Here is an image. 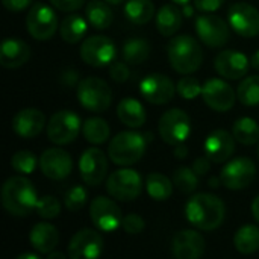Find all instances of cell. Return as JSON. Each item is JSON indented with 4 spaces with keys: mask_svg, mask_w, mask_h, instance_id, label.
<instances>
[{
    "mask_svg": "<svg viewBox=\"0 0 259 259\" xmlns=\"http://www.w3.org/2000/svg\"><path fill=\"white\" fill-rule=\"evenodd\" d=\"M26 27L32 38L38 41L50 39L58 29V17L55 11L44 3H35L27 12Z\"/></svg>",
    "mask_w": 259,
    "mask_h": 259,
    "instance_id": "8",
    "label": "cell"
},
{
    "mask_svg": "<svg viewBox=\"0 0 259 259\" xmlns=\"http://www.w3.org/2000/svg\"><path fill=\"white\" fill-rule=\"evenodd\" d=\"M38 200L33 184L24 176H12L2 187V205L11 215H29L36 209Z\"/></svg>",
    "mask_w": 259,
    "mask_h": 259,
    "instance_id": "2",
    "label": "cell"
},
{
    "mask_svg": "<svg viewBox=\"0 0 259 259\" xmlns=\"http://www.w3.org/2000/svg\"><path fill=\"white\" fill-rule=\"evenodd\" d=\"M146 188L153 200L164 202L170 199L173 193V185L170 179L162 173H150L146 179Z\"/></svg>",
    "mask_w": 259,
    "mask_h": 259,
    "instance_id": "35",
    "label": "cell"
},
{
    "mask_svg": "<svg viewBox=\"0 0 259 259\" xmlns=\"http://www.w3.org/2000/svg\"><path fill=\"white\" fill-rule=\"evenodd\" d=\"M205 155L211 159V162L222 164L226 162L232 153L235 152V137L228 131L217 129L208 135L205 140Z\"/></svg>",
    "mask_w": 259,
    "mask_h": 259,
    "instance_id": "21",
    "label": "cell"
},
{
    "mask_svg": "<svg viewBox=\"0 0 259 259\" xmlns=\"http://www.w3.org/2000/svg\"><path fill=\"white\" fill-rule=\"evenodd\" d=\"M117 115L123 124L137 129L146 123V109L137 99H123L117 106Z\"/></svg>",
    "mask_w": 259,
    "mask_h": 259,
    "instance_id": "26",
    "label": "cell"
},
{
    "mask_svg": "<svg viewBox=\"0 0 259 259\" xmlns=\"http://www.w3.org/2000/svg\"><path fill=\"white\" fill-rule=\"evenodd\" d=\"M202 96L205 103L219 112L229 111L235 103V93L232 87L222 79H209L202 88Z\"/></svg>",
    "mask_w": 259,
    "mask_h": 259,
    "instance_id": "20",
    "label": "cell"
},
{
    "mask_svg": "<svg viewBox=\"0 0 259 259\" xmlns=\"http://www.w3.org/2000/svg\"><path fill=\"white\" fill-rule=\"evenodd\" d=\"M106 191L111 197L120 202H132L138 199L143 191V179L138 171L132 168H121L108 178Z\"/></svg>",
    "mask_w": 259,
    "mask_h": 259,
    "instance_id": "6",
    "label": "cell"
},
{
    "mask_svg": "<svg viewBox=\"0 0 259 259\" xmlns=\"http://www.w3.org/2000/svg\"><path fill=\"white\" fill-rule=\"evenodd\" d=\"M256 176V167L250 158H237L225 165L220 175L222 184L229 190L247 188Z\"/></svg>",
    "mask_w": 259,
    "mask_h": 259,
    "instance_id": "11",
    "label": "cell"
},
{
    "mask_svg": "<svg viewBox=\"0 0 259 259\" xmlns=\"http://www.w3.org/2000/svg\"><path fill=\"white\" fill-rule=\"evenodd\" d=\"M87 29H88V24L85 18L79 14H71V15L64 17V20L61 21L59 33L65 42L74 44V42L82 41V38L87 33Z\"/></svg>",
    "mask_w": 259,
    "mask_h": 259,
    "instance_id": "28",
    "label": "cell"
},
{
    "mask_svg": "<svg viewBox=\"0 0 259 259\" xmlns=\"http://www.w3.org/2000/svg\"><path fill=\"white\" fill-rule=\"evenodd\" d=\"M80 127H82V123L76 112L58 111L49 120L47 137L55 144H59V146L70 144L79 135Z\"/></svg>",
    "mask_w": 259,
    "mask_h": 259,
    "instance_id": "9",
    "label": "cell"
},
{
    "mask_svg": "<svg viewBox=\"0 0 259 259\" xmlns=\"http://www.w3.org/2000/svg\"><path fill=\"white\" fill-rule=\"evenodd\" d=\"M36 164H39V161L29 150H18L17 153H14V156L11 159L12 168L17 173H20V175H30V173H33L35 168H36Z\"/></svg>",
    "mask_w": 259,
    "mask_h": 259,
    "instance_id": "38",
    "label": "cell"
},
{
    "mask_svg": "<svg viewBox=\"0 0 259 259\" xmlns=\"http://www.w3.org/2000/svg\"><path fill=\"white\" fill-rule=\"evenodd\" d=\"M56 9L64 12H73L83 6L85 0H49Z\"/></svg>",
    "mask_w": 259,
    "mask_h": 259,
    "instance_id": "44",
    "label": "cell"
},
{
    "mask_svg": "<svg viewBox=\"0 0 259 259\" xmlns=\"http://www.w3.org/2000/svg\"><path fill=\"white\" fill-rule=\"evenodd\" d=\"M85 14H87V20L90 21V24L100 30L108 29L114 20V14L106 0L105 2L91 0L85 8Z\"/></svg>",
    "mask_w": 259,
    "mask_h": 259,
    "instance_id": "29",
    "label": "cell"
},
{
    "mask_svg": "<svg viewBox=\"0 0 259 259\" xmlns=\"http://www.w3.org/2000/svg\"><path fill=\"white\" fill-rule=\"evenodd\" d=\"M117 53L114 41L105 35H93L80 46V58L91 67H105L112 64Z\"/></svg>",
    "mask_w": 259,
    "mask_h": 259,
    "instance_id": "10",
    "label": "cell"
},
{
    "mask_svg": "<svg viewBox=\"0 0 259 259\" xmlns=\"http://www.w3.org/2000/svg\"><path fill=\"white\" fill-rule=\"evenodd\" d=\"M77 99L87 111L103 112L111 106L112 93L109 85L103 79L90 76L79 82Z\"/></svg>",
    "mask_w": 259,
    "mask_h": 259,
    "instance_id": "5",
    "label": "cell"
},
{
    "mask_svg": "<svg viewBox=\"0 0 259 259\" xmlns=\"http://www.w3.org/2000/svg\"><path fill=\"white\" fill-rule=\"evenodd\" d=\"M90 217L93 225L103 232L115 231L118 226H121V220H123L118 205L114 200L103 196H99L91 202Z\"/></svg>",
    "mask_w": 259,
    "mask_h": 259,
    "instance_id": "12",
    "label": "cell"
},
{
    "mask_svg": "<svg viewBox=\"0 0 259 259\" xmlns=\"http://www.w3.org/2000/svg\"><path fill=\"white\" fill-rule=\"evenodd\" d=\"M190 0H173V3H176V5H187Z\"/></svg>",
    "mask_w": 259,
    "mask_h": 259,
    "instance_id": "53",
    "label": "cell"
},
{
    "mask_svg": "<svg viewBox=\"0 0 259 259\" xmlns=\"http://www.w3.org/2000/svg\"><path fill=\"white\" fill-rule=\"evenodd\" d=\"M187 220L200 231H214L222 226L226 217L223 200L209 193L194 194L185 206Z\"/></svg>",
    "mask_w": 259,
    "mask_h": 259,
    "instance_id": "1",
    "label": "cell"
},
{
    "mask_svg": "<svg viewBox=\"0 0 259 259\" xmlns=\"http://www.w3.org/2000/svg\"><path fill=\"white\" fill-rule=\"evenodd\" d=\"M199 175L188 167H181L175 171L173 175V184L175 187L184 193V194H191L197 187H199Z\"/></svg>",
    "mask_w": 259,
    "mask_h": 259,
    "instance_id": "37",
    "label": "cell"
},
{
    "mask_svg": "<svg viewBox=\"0 0 259 259\" xmlns=\"http://www.w3.org/2000/svg\"><path fill=\"white\" fill-rule=\"evenodd\" d=\"M223 3H225V0H194L196 9L197 11H202V12H214Z\"/></svg>",
    "mask_w": 259,
    "mask_h": 259,
    "instance_id": "45",
    "label": "cell"
},
{
    "mask_svg": "<svg viewBox=\"0 0 259 259\" xmlns=\"http://www.w3.org/2000/svg\"><path fill=\"white\" fill-rule=\"evenodd\" d=\"M36 214L42 219H55L61 212V203L56 197L53 196H44L42 199L38 200L36 205Z\"/></svg>",
    "mask_w": 259,
    "mask_h": 259,
    "instance_id": "40",
    "label": "cell"
},
{
    "mask_svg": "<svg viewBox=\"0 0 259 259\" xmlns=\"http://www.w3.org/2000/svg\"><path fill=\"white\" fill-rule=\"evenodd\" d=\"M144 220L143 217H140L138 214H127L123 217L121 220V228L124 232L131 234V235H137V234H141L144 231Z\"/></svg>",
    "mask_w": 259,
    "mask_h": 259,
    "instance_id": "42",
    "label": "cell"
},
{
    "mask_svg": "<svg viewBox=\"0 0 259 259\" xmlns=\"http://www.w3.org/2000/svg\"><path fill=\"white\" fill-rule=\"evenodd\" d=\"M231 27L241 36L252 38L259 35V11L244 2L234 3L228 11Z\"/></svg>",
    "mask_w": 259,
    "mask_h": 259,
    "instance_id": "13",
    "label": "cell"
},
{
    "mask_svg": "<svg viewBox=\"0 0 259 259\" xmlns=\"http://www.w3.org/2000/svg\"><path fill=\"white\" fill-rule=\"evenodd\" d=\"M47 258L49 259H64L65 256H64V253H59V252H50L49 255H47Z\"/></svg>",
    "mask_w": 259,
    "mask_h": 259,
    "instance_id": "51",
    "label": "cell"
},
{
    "mask_svg": "<svg viewBox=\"0 0 259 259\" xmlns=\"http://www.w3.org/2000/svg\"><path fill=\"white\" fill-rule=\"evenodd\" d=\"M29 240L35 250L42 255H49L59 243V232L53 225L38 223L32 228Z\"/></svg>",
    "mask_w": 259,
    "mask_h": 259,
    "instance_id": "25",
    "label": "cell"
},
{
    "mask_svg": "<svg viewBox=\"0 0 259 259\" xmlns=\"http://www.w3.org/2000/svg\"><path fill=\"white\" fill-rule=\"evenodd\" d=\"M202 88L203 87L200 85V82L194 77H182L176 85V91L179 93V96L188 100L202 94Z\"/></svg>",
    "mask_w": 259,
    "mask_h": 259,
    "instance_id": "41",
    "label": "cell"
},
{
    "mask_svg": "<svg viewBox=\"0 0 259 259\" xmlns=\"http://www.w3.org/2000/svg\"><path fill=\"white\" fill-rule=\"evenodd\" d=\"M196 30L199 38L208 47H222L229 39V26L228 23L212 14L199 15L196 18Z\"/></svg>",
    "mask_w": 259,
    "mask_h": 259,
    "instance_id": "14",
    "label": "cell"
},
{
    "mask_svg": "<svg viewBox=\"0 0 259 259\" xmlns=\"http://www.w3.org/2000/svg\"><path fill=\"white\" fill-rule=\"evenodd\" d=\"M250 62H252V65H253V67H255L256 70H259V50H258V52H255V53H253V56H252Z\"/></svg>",
    "mask_w": 259,
    "mask_h": 259,
    "instance_id": "50",
    "label": "cell"
},
{
    "mask_svg": "<svg viewBox=\"0 0 259 259\" xmlns=\"http://www.w3.org/2000/svg\"><path fill=\"white\" fill-rule=\"evenodd\" d=\"M215 70L226 79H241L249 71V59L237 50H225L215 56Z\"/></svg>",
    "mask_w": 259,
    "mask_h": 259,
    "instance_id": "22",
    "label": "cell"
},
{
    "mask_svg": "<svg viewBox=\"0 0 259 259\" xmlns=\"http://www.w3.org/2000/svg\"><path fill=\"white\" fill-rule=\"evenodd\" d=\"M150 55V44L143 38H129L123 44V58L131 65L144 62Z\"/></svg>",
    "mask_w": 259,
    "mask_h": 259,
    "instance_id": "34",
    "label": "cell"
},
{
    "mask_svg": "<svg viewBox=\"0 0 259 259\" xmlns=\"http://www.w3.org/2000/svg\"><path fill=\"white\" fill-rule=\"evenodd\" d=\"M158 131L164 143L170 146H178L188 138L191 132V120L185 111L173 108L162 114V117L159 118Z\"/></svg>",
    "mask_w": 259,
    "mask_h": 259,
    "instance_id": "7",
    "label": "cell"
},
{
    "mask_svg": "<svg viewBox=\"0 0 259 259\" xmlns=\"http://www.w3.org/2000/svg\"><path fill=\"white\" fill-rule=\"evenodd\" d=\"M237 97L246 106L259 105V76L246 77L237 90Z\"/></svg>",
    "mask_w": 259,
    "mask_h": 259,
    "instance_id": "36",
    "label": "cell"
},
{
    "mask_svg": "<svg viewBox=\"0 0 259 259\" xmlns=\"http://www.w3.org/2000/svg\"><path fill=\"white\" fill-rule=\"evenodd\" d=\"M124 15L134 24H146L155 15V5L152 0H129L124 6Z\"/></svg>",
    "mask_w": 259,
    "mask_h": 259,
    "instance_id": "30",
    "label": "cell"
},
{
    "mask_svg": "<svg viewBox=\"0 0 259 259\" xmlns=\"http://www.w3.org/2000/svg\"><path fill=\"white\" fill-rule=\"evenodd\" d=\"M235 249L243 255H252L259 250V228L246 225L240 228L234 238Z\"/></svg>",
    "mask_w": 259,
    "mask_h": 259,
    "instance_id": "31",
    "label": "cell"
},
{
    "mask_svg": "<svg viewBox=\"0 0 259 259\" xmlns=\"http://www.w3.org/2000/svg\"><path fill=\"white\" fill-rule=\"evenodd\" d=\"M79 170H80V178L87 185L97 187L106 178L108 158L102 150L90 147L80 156Z\"/></svg>",
    "mask_w": 259,
    "mask_h": 259,
    "instance_id": "15",
    "label": "cell"
},
{
    "mask_svg": "<svg viewBox=\"0 0 259 259\" xmlns=\"http://www.w3.org/2000/svg\"><path fill=\"white\" fill-rule=\"evenodd\" d=\"M17 259H39V258H38V255H35V253H23V255H20Z\"/></svg>",
    "mask_w": 259,
    "mask_h": 259,
    "instance_id": "52",
    "label": "cell"
},
{
    "mask_svg": "<svg viewBox=\"0 0 259 259\" xmlns=\"http://www.w3.org/2000/svg\"><path fill=\"white\" fill-rule=\"evenodd\" d=\"M206 249L205 238L191 229H184L175 234L171 241V250L178 259H199L203 256Z\"/></svg>",
    "mask_w": 259,
    "mask_h": 259,
    "instance_id": "19",
    "label": "cell"
},
{
    "mask_svg": "<svg viewBox=\"0 0 259 259\" xmlns=\"http://www.w3.org/2000/svg\"><path fill=\"white\" fill-rule=\"evenodd\" d=\"M82 134L85 140L91 144H103L108 141L111 129L109 124L100 117L87 118L82 124Z\"/></svg>",
    "mask_w": 259,
    "mask_h": 259,
    "instance_id": "32",
    "label": "cell"
},
{
    "mask_svg": "<svg viewBox=\"0 0 259 259\" xmlns=\"http://www.w3.org/2000/svg\"><path fill=\"white\" fill-rule=\"evenodd\" d=\"M167 53L171 67L181 74H191L197 71L203 62V50L200 44L190 35H179L173 38L167 47Z\"/></svg>",
    "mask_w": 259,
    "mask_h": 259,
    "instance_id": "3",
    "label": "cell"
},
{
    "mask_svg": "<svg viewBox=\"0 0 259 259\" xmlns=\"http://www.w3.org/2000/svg\"><path fill=\"white\" fill-rule=\"evenodd\" d=\"M108 3H111V5H118V3H121V2H124V0H106Z\"/></svg>",
    "mask_w": 259,
    "mask_h": 259,
    "instance_id": "54",
    "label": "cell"
},
{
    "mask_svg": "<svg viewBox=\"0 0 259 259\" xmlns=\"http://www.w3.org/2000/svg\"><path fill=\"white\" fill-rule=\"evenodd\" d=\"M39 168L46 178L53 181H62L71 173L73 159L65 150L52 147L44 150L39 156Z\"/></svg>",
    "mask_w": 259,
    "mask_h": 259,
    "instance_id": "18",
    "label": "cell"
},
{
    "mask_svg": "<svg viewBox=\"0 0 259 259\" xmlns=\"http://www.w3.org/2000/svg\"><path fill=\"white\" fill-rule=\"evenodd\" d=\"M252 215L255 217V220L259 223V196L252 202Z\"/></svg>",
    "mask_w": 259,
    "mask_h": 259,
    "instance_id": "49",
    "label": "cell"
},
{
    "mask_svg": "<svg viewBox=\"0 0 259 259\" xmlns=\"http://www.w3.org/2000/svg\"><path fill=\"white\" fill-rule=\"evenodd\" d=\"M232 134L235 140L244 146H253L259 141V126L253 118L243 117L234 123Z\"/></svg>",
    "mask_w": 259,
    "mask_h": 259,
    "instance_id": "33",
    "label": "cell"
},
{
    "mask_svg": "<svg viewBox=\"0 0 259 259\" xmlns=\"http://www.w3.org/2000/svg\"><path fill=\"white\" fill-rule=\"evenodd\" d=\"M2 3L8 11L20 12V11H24L26 8H29L32 0H2Z\"/></svg>",
    "mask_w": 259,
    "mask_h": 259,
    "instance_id": "46",
    "label": "cell"
},
{
    "mask_svg": "<svg viewBox=\"0 0 259 259\" xmlns=\"http://www.w3.org/2000/svg\"><path fill=\"white\" fill-rule=\"evenodd\" d=\"M124 62H114V64H111V67H109V76H111L112 80H115L118 83H123V82H126L129 79L131 70H129V67Z\"/></svg>",
    "mask_w": 259,
    "mask_h": 259,
    "instance_id": "43",
    "label": "cell"
},
{
    "mask_svg": "<svg viewBox=\"0 0 259 259\" xmlns=\"http://www.w3.org/2000/svg\"><path fill=\"white\" fill-rule=\"evenodd\" d=\"M175 155H176V158H185V156L188 155V149H187V146H184L182 143H181V144H178V147H176V150H175Z\"/></svg>",
    "mask_w": 259,
    "mask_h": 259,
    "instance_id": "48",
    "label": "cell"
},
{
    "mask_svg": "<svg viewBox=\"0 0 259 259\" xmlns=\"http://www.w3.org/2000/svg\"><path fill=\"white\" fill-rule=\"evenodd\" d=\"M46 126V117L39 109L26 108L18 111L12 118V129L21 138H33Z\"/></svg>",
    "mask_w": 259,
    "mask_h": 259,
    "instance_id": "23",
    "label": "cell"
},
{
    "mask_svg": "<svg viewBox=\"0 0 259 259\" xmlns=\"http://www.w3.org/2000/svg\"><path fill=\"white\" fill-rule=\"evenodd\" d=\"M30 58V47L18 38H6L0 47V64L5 68H18Z\"/></svg>",
    "mask_w": 259,
    "mask_h": 259,
    "instance_id": "24",
    "label": "cell"
},
{
    "mask_svg": "<svg viewBox=\"0 0 259 259\" xmlns=\"http://www.w3.org/2000/svg\"><path fill=\"white\" fill-rule=\"evenodd\" d=\"M193 170L199 175V176H205L209 170H211V159L205 155L203 158H197L196 162L193 164Z\"/></svg>",
    "mask_w": 259,
    "mask_h": 259,
    "instance_id": "47",
    "label": "cell"
},
{
    "mask_svg": "<svg viewBox=\"0 0 259 259\" xmlns=\"http://www.w3.org/2000/svg\"><path fill=\"white\" fill-rule=\"evenodd\" d=\"M103 252V238L97 231L82 229L73 235L68 244V256L71 259L99 258Z\"/></svg>",
    "mask_w": 259,
    "mask_h": 259,
    "instance_id": "17",
    "label": "cell"
},
{
    "mask_svg": "<svg viewBox=\"0 0 259 259\" xmlns=\"http://www.w3.org/2000/svg\"><path fill=\"white\" fill-rule=\"evenodd\" d=\"M156 26L161 35L173 36L182 26V12L176 5H164L158 11Z\"/></svg>",
    "mask_w": 259,
    "mask_h": 259,
    "instance_id": "27",
    "label": "cell"
},
{
    "mask_svg": "<svg viewBox=\"0 0 259 259\" xmlns=\"http://www.w3.org/2000/svg\"><path fill=\"white\" fill-rule=\"evenodd\" d=\"M87 200H88V191L82 187V185H74L71 187L65 196H64V203H65V208L71 212H77L80 211L85 205H87Z\"/></svg>",
    "mask_w": 259,
    "mask_h": 259,
    "instance_id": "39",
    "label": "cell"
},
{
    "mask_svg": "<svg viewBox=\"0 0 259 259\" xmlns=\"http://www.w3.org/2000/svg\"><path fill=\"white\" fill-rule=\"evenodd\" d=\"M141 96L153 105H165L176 93L173 80L161 73H152L146 76L140 83Z\"/></svg>",
    "mask_w": 259,
    "mask_h": 259,
    "instance_id": "16",
    "label": "cell"
},
{
    "mask_svg": "<svg viewBox=\"0 0 259 259\" xmlns=\"http://www.w3.org/2000/svg\"><path fill=\"white\" fill-rule=\"evenodd\" d=\"M147 143L144 135L132 131L117 134L108 149L109 159L117 165H132L137 164L146 153Z\"/></svg>",
    "mask_w": 259,
    "mask_h": 259,
    "instance_id": "4",
    "label": "cell"
}]
</instances>
